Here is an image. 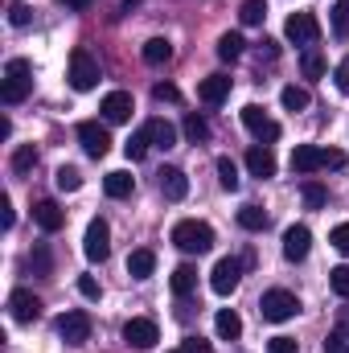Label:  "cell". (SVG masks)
Wrapping results in <instances>:
<instances>
[{
    "instance_id": "obj_31",
    "label": "cell",
    "mask_w": 349,
    "mask_h": 353,
    "mask_svg": "<svg viewBox=\"0 0 349 353\" xmlns=\"http://www.w3.org/2000/svg\"><path fill=\"white\" fill-rule=\"evenodd\" d=\"M300 193H304V205H308V210H321V205L329 201V189H325L321 181H304Z\"/></svg>"
},
{
    "instance_id": "obj_49",
    "label": "cell",
    "mask_w": 349,
    "mask_h": 353,
    "mask_svg": "<svg viewBox=\"0 0 349 353\" xmlns=\"http://www.w3.org/2000/svg\"><path fill=\"white\" fill-rule=\"evenodd\" d=\"M62 4H66V8H79V12H83V8H90V4H94V0H62Z\"/></svg>"
},
{
    "instance_id": "obj_8",
    "label": "cell",
    "mask_w": 349,
    "mask_h": 353,
    "mask_svg": "<svg viewBox=\"0 0 349 353\" xmlns=\"http://www.w3.org/2000/svg\"><path fill=\"white\" fill-rule=\"evenodd\" d=\"M123 341L136 345V350H152V345L161 341V329H157V321H148V316H132V321L123 325Z\"/></svg>"
},
{
    "instance_id": "obj_14",
    "label": "cell",
    "mask_w": 349,
    "mask_h": 353,
    "mask_svg": "<svg viewBox=\"0 0 349 353\" xmlns=\"http://www.w3.org/2000/svg\"><path fill=\"white\" fill-rule=\"evenodd\" d=\"M8 312H12V321H21V325H33V321L41 316V300H37L33 292L17 288V292L8 296Z\"/></svg>"
},
{
    "instance_id": "obj_39",
    "label": "cell",
    "mask_w": 349,
    "mask_h": 353,
    "mask_svg": "<svg viewBox=\"0 0 349 353\" xmlns=\"http://www.w3.org/2000/svg\"><path fill=\"white\" fill-rule=\"evenodd\" d=\"M300 66H304V74H308V79H321V74H325V58H321V54H312V50L300 58Z\"/></svg>"
},
{
    "instance_id": "obj_12",
    "label": "cell",
    "mask_w": 349,
    "mask_h": 353,
    "mask_svg": "<svg viewBox=\"0 0 349 353\" xmlns=\"http://www.w3.org/2000/svg\"><path fill=\"white\" fill-rule=\"evenodd\" d=\"M239 279H243V263H239V259H218L214 271H210V288H214L218 296H230V292L239 288Z\"/></svg>"
},
{
    "instance_id": "obj_27",
    "label": "cell",
    "mask_w": 349,
    "mask_h": 353,
    "mask_svg": "<svg viewBox=\"0 0 349 353\" xmlns=\"http://www.w3.org/2000/svg\"><path fill=\"white\" fill-rule=\"evenodd\" d=\"M33 165H37V148H33V144H21V148L12 152V173L25 176V173H33Z\"/></svg>"
},
{
    "instance_id": "obj_7",
    "label": "cell",
    "mask_w": 349,
    "mask_h": 353,
    "mask_svg": "<svg viewBox=\"0 0 349 353\" xmlns=\"http://www.w3.org/2000/svg\"><path fill=\"white\" fill-rule=\"evenodd\" d=\"M283 33H288V41H292V46H312V41L321 37V25H317V17H312V12H292V17H288V25H283Z\"/></svg>"
},
{
    "instance_id": "obj_22",
    "label": "cell",
    "mask_w": 349,
    "mask_h": 353,
    "mask_svg": "<svg viewBox=\"0 0 349 353\" xmlns=\"http://www.w3.org/2000/svg\"><path fill=\"white\" fill-rule=\"evenodd\" d=\"M214 329H218V337H222V341H235V337L243 333V316H239L235 308H222V312L214 316Z\"/></svg>"
},
{
    "instance_id": "obj_44",
    "label": "cell",
    "mask_w": 349,
    "mask_h": 353,
    "mask_svg": "<svg viewBox=\"0 0 349 353\" xmlns=\"http://www.w3.org/2000/svg\"><path fill=\"white\" fill-rule=\"evenodd\" d=\"M267 353H296V341L292 337H271L267 341Z\"/></svg>"
},
{
    "instance_id": "obj_1",
    "label": "cell",
    "mask_w": 349,
    "mask_h": 353,
    "mask_svg": "<svg viewBox=\"0 0 349 353\" xmlns=\"http://www.w3.org/2000/svg\"><path fill=\"white\" fill-rule=\"evenodd\" d=\"M346 152L337 148H317V144H296L292 148V173H317V169H341Z\"/></svg>"
},
{
    "instance_id": "obj_13",
    "label": "cell",
    "mask_w": 349,
    "mask_h": 353,
    "mask_svg": "<svg viewBox=\"0 0 349 353\" xmlns=\"http://www.w3.org/2000/svg\"><path fill=\"white\" fill-rule=\"evenodd\" d=\"M308 247H312V230H308V226H288V230H283V259H288V263L308 259Z\"/></svg>"
},
{
    "instance_id": "obj_4",
    "label": "cell",
    "mask_w": 349,
    "mask_h": 353,
    "mask_svg": "<svg viewBox=\"0 0 349 353\" xmlns=\"http://www.w3.org/2000/svg\"><path fill=\"white\" fill-rule=\"evenodd\" d=\"M259 312H263V321H271V325H283V321H292V316L300 312V300H296L288 288H271V292H263Z\"/></svg>"
},
{
    "instance_id": "obj_32",
    "label": "cell",
    "mask_w": 349,
    "mask_h": 353,
    "mask_svg": "<svg viewBox=\"0 0 349 353\" xmlns=\"http://www.w3.org/2000/svg\"><path fill=\"white\" fill-rule=\"evenodd\" d=\"M54 181H58V189H62V193H74V189H83V173H79L74 165H62Z\"/></svg>"
},
{
    "instance_id": "obj_29",
    "label": "cell",
    "mask_w": 349,
    "mask_h": 353,
    "mask_svg": "<svg viewBox=\"0 0 349 353\" xmlns=\"http://www.w3.org/2000/svg\"><path fill=\"white\" fill-rule=\"evenodd\" d=\"M218 181H222V189H230V193L243 185V176H239V165H235L230 157H218Z\"/></svg>"
},
{
    "instance_id": "obj_3",
    "label": "cell",
    "mask_w": 349,
    "mask_h": 353,
    "mask_svg": "<svg viewBox=\"0 0 349 353\" xmlns=\"http://www.w3.org/2000/svg\"><path fill=\"white\" fill-rule=\"evenodd\" d=\"M29 90H33V66H29L25 58H12V62L4 66V83H0L4 103H25Z\"/></svg>"
},
{
    "instance_id": "obj_40",
    "label": "cell",
    "mask_w": 349,
    "mask_h": 353,
    "mask_svg": "<svg viewBox=\"0 0 349 353\" xmlns=\"http://www.w3.org/2000/svg\"><path fill=\"white\" fill-rule=\"evenodd\" d=\"M29 263H33V271H37V275H50V267H54V259H50V251H46V247H33Z\"/></svg>"
},
{
    "instance_id": "obj_17",
    "label": "cell",
    "mask_w": 349,
    "mask_h": 353,
    "mask_svg": "<svg viewBox=\"0 0 349 353\" xmlns=\"http://www.w3.org/2000/svg\"><path fill=\"white\" fill-rule=\"evenodd\" d=\"M226 94H230V79H226V74H210V79L197 83V99H201L206 107H218Z\"/></svg>"
},
{
    "instance_id": "obj_46",
    "label": "cell",
    "mask_w": 349,
    "mask_h": 353,
    "mask_svg": "<svg viewBox=\"0 0 349 353\" xmlns=\"http://www.w3.org/2000/svg\"><path fill=\"white\" fill-rule=\"evenodd\" d=\"M333 79H337V90H341V94H349V58H341V62H337V74H333Z\"/></svg>"
},
{
    "instance_id": "obj_11",
    "label": "cell",
    "mask_w": 349,
    "mask_h": 353,
    "mask_svg": "<svg viewBox=\"0 0 349 353\" xmlns=\"http://www.w3.org/2000/svg\"><path fill=\"white\" fill-rule=\"evenodd\" d=\"M58 337H62L66 345H83V341H90V316L83 312V308L66 312V316L58 321Z\"/></svg>"
},
{
    "instance_id": "obj_50",
    "label": "cell",
    "mask_w": 349,
    "mask_h": 353,
    "mask_svg": "<svg viewBox=\"0 0 349 353\" xmlns=\"http://www.w3.org/2000/svg\"><path fill=\"white\" fill-rule=\"evenodd\" d=\"M337 329H341V333H349V308H341V316H337Z\"/></svg>"
},
{
    "instance_id": "obj_42",
    "label": "cell",
    "mask_w": 349,
    "mask_h": 353,
    "mask_svg": "<svg viewBox=\"0 0 349 353\" xmlns=\"http://www.w3.org/2000/svg\"><path fill=\"white\" fill-rule=\"evenodd\" d=\"M329 243L341 251V255H349V222H341V226H333V234H329Z\"/></svg>"
},
{
    "instance_id": "obj_26",
    "label": "cell",
    "mask_w": 349,
    "mask_h": 353,
    "mask_svg": "<svg viewBox=\"0 0 349 353\" xmlns=\"http://www.w3.org/2000/svg\"><path fill=\"white\" fill-rule=\"evenodd\" d=\"M193 288H197V267L181 263V267L173 271V292H177V296H189Z\"/></svg>"
},
{
    "instance_id": "obj_35",
    "label": "cell",
    "mask_w": 349,
    "mask_h": 353,
    "mask_svg": "<svg viewBox=\"0 0 349 353\" xmlns=\"http://www.w3.org/2000/svg\"><path fill=\"white\" fill-rule=\"evenodd\" d=\"M185 136L197 144V140H210V123L201 115H185Z\"/></svg>"
},
{
    "instance_id": "obj_47",
    "label": "cell",
    "mask_w": 349,
    "mask_h": 353,
    "mask_svg": "<svg viewBox=\"0 0 349 353\" xmlns=\"http://www.w3.org/2000/svg\"><path fill=\"white\" fill-rule=\"evenodd\" d=\"M341 350H346V333L337 329V333H329V337H325V353H341Z\"/></svg>"
},
{
    "instance_id": "obj_15",
    "label": "cell",
    "mask_w": 349,
    "mask_h": 353,
    "mask_svg": "<svg viewBox=\"0 0 349 353\" xmlns=\"http://www.w3.org/2000/svg\"><path fill=\"white\" fill-rule=\"evenodd\" d=\"M132 111H136V103H132L128 90H111V94L103 99V119H107V123H128Z\"/></svg>"
},
{
    "instance_id": "obj_10",
    "label": "cell",
    "mask_w": 349,
    "mask_h": 353,
    "mask_svg": "<svg viewBox=\"0 0 349 353\" xmlns=\"http://www.w3.org/2000/svg\"><path fill=\"white\" fill-rule=\"evenodd\" d=\"M79 144H83V152L94 157V161L111 152V136H107V128H103V123H94V119L79 123Z\"/></svg>"
},
{
    "instance_id": "obj_30",
    "label": "cell",
    "mask_w": 349,
    "mask_h": 353,
    "mask_svg": "<svg viewBox=\"0 0 349 353\" xmlns=\"http://www.w3.org/2000/svg\"><path fill=\"white\" fill-rule=\"evenodd\" d=\"M239 226H243V230H263V226H267V210H263V205H243V210H239Z\"/></svg>"
},
{
    "instance_id": "obj_2",
    "label": "cell",
    "mask_w": 349,
    "mask_h": 353,
    "mask_svg": "<svg viewBox=\"0 0 349 353\" xmlns=\"http://www.w3.org/2000/svg\"><path fill=\"white\" fill-rule=\"evenodd\" d=\"M173 243L185 255H206V251L214 247V230H210L206 222H197V218H185V222L173 226Z\"/></svg>"
},
{
    "instance_id": "obj_23",
    "label": "cell",
    "mask_w": 349,
    "mask_h": 353,
    "mask_svg": "<svg viewBox=\"0 0 349 353\" xmlns=\"http://www.w3.org/2000/svg\"><path fill=\"white\" fill-rule=\"evenodd\" d=\"M144 128H148V140H152L157 148H173L177 144V128L169 123V119H148Z\"/></svg>"
},
{
    "instance_id": "obj_6",
    "label": "cell",
    "mask_w": 349,
    "mask_h": 353,
    "mask_svg": "<svg viewBox=\"0 0 349 353\" xmlns=\"http://www.w3.org/2000/svg\"><path fill=\"white\" fill-rule=\"evenodd\" d=\"M83 251H87V259H90V263H103V259L111 255V226H107L103 218H94V222L87 226Z\"/></svg>"
},
{
    "instance_id": "obj_48",
    "label": "cell",
    "mask_w": 349,
    "mask_h": 353,
    "mask_svg": "<svg viewBox=\"0 0 349 353\" xmlns=\"http://www.w3.org/2000/svg\"><path fill=\"white\" fill-rule=\"evenodd\" d=\"M0 210H4V214H0V222H4V230H12V201L4 197V201H0Z\"/></svg>"
},
{
    "instance_id": "obj_34",
    "label": "cell",
    "mask_w": 349,
    "mask_h": 353,
    "mask_svg": "<svg viewBox=\"0 0 349 353\" xmlns=\"http://www.w3.org/2000/svg\"><path fill=\"white\" fill-rule=\"evenodd\" d=\"M148 148H152V140H148V128H140V132H136V136H132V140L123 144V152H128L132 161H140V157H144Z\"/></svg>"
},
{
    "instance_id": "obj_38",
    "label": "cell",
    "mask_w": 349,
    "mask_h": 353,
    "mask_svg": "<svg viewBox=\"0 0 349 353\" xmlns=\"http://www.w3.org/2000/svg\"><path fill=\"white\" fill-rule=\"evenodd\" d=\"M29 21H33V8H29V4H21V0H12V4H8V25L25 29Z\"/></svg>"
},
{
    "instance_id": "obj_51",
    "label": "cell",
    "mask_w": 349,
    "mask_h": 353,
    "mask_svg": "<svg viewBox=\"0 0 349 353\" xmlns=\"http://www.w3.org/2000/svg\"><path fill=\"white\" fill-rule=\"evenodd\" d=\"M341 353H349V345H346V350H341Z\"/></svg>"
},
{
    "instance_id": "obj_37",
    "label": "cell",
    "mask_w": 349,
    "mask_h": 353,
    "mask_svg": "<svg viewBox=\"0 0 349 353\" xmlns=\"http://www.w3.org/2000/svg\"><path fill=\"white\" fill-rule=\"evenodd\" d=\"M329 283H333V292H337L341 300H349V263L333 267V271H329Z\"/></svg>"
},
{
    "instance_id": "obj_16",
    "label": "cell",
    "mask_w": 349,
    "mask_h": 353,
    "mask_svg": "<svg viewBox=\"0 0 349 353\" xmlns=\"http://www.w3.org/2000/svg\"><path fill=\"white\" fill-rule=\"evenodd\" d=\"M33 218H37V226H41L46 234H58V230L66 226V214H62V205H58V201H50V197L33 205Z\"/></svg>"
},
{
    "instance_id": "obj_28",
    "label": "cell",
    "mask_w": 349,
    "mask_h": 353,
    "mask_svg": "<svg viewBox=\"0 0 349 353\" xmlns=\"http://www.w3.org/2000/svg\"><path fill=\"white\" fill-rule=\"evenodd\" d=\"M279 103H283L288 111H304V107L312 103V94H308L304 87H283L279 90Z\"/></svg>"
},
{
    "instance_id": "obj_45",
    "label": "cell",
    "mask_w": 349,
    "mask_h": 353,
    "mask_svg": "<svg viewBox=\"0 0 349 353\" xmlns=\"http://www.w3.org/2000/svg\"><path fill=\"white\" fill-rule=\"evenodd\" d=\"M181 353H214V350H210V341H206V337H185Z\"/></svg>"
},
{
    "instance_id": "obj_9",
    "label": "cell",
    "mask_w": 349,
    "mask_h": 353,
    "mask_svg": "<svg viewBox=\"0 0 349 353\" xmlns=\"http://www.w3.org/2000/svg\"><path fill=\"white\" fill-rule=\"evenodd\" d=\"M243 123H247V132H251L255 140H279V123L263 111L259 103H247V107H243Z\"/></svg>"
},
{
    "instance_id": "obj_25",
    "label": "cell",
    "mask_w": 349,
    "mask_h": 353,
    "mask_svg": "<svg viewBox=\"0 0 349 353\" xmlns=\"http://www.w3.org/2000/svg\"><path fill=\"white\" fill-rule=\"evenodd\" d=\"M243 46H247V41H243L239 33H222V37H218V58H222V62H239V58H243Z\"/></svg>"
},
{
    "instance_id": "obj_36",
    "label": "cell",
    "mask_w": 349,
    "mask_h": 353,
    "mask_svg": "<svg viewBox=\"0 0 349 353\" xmlns=\"http://www.w3.org/2000/svg\"><path fill=\"white\" fill-rule=\"evenodd\" d=\"M333 33L337 37H349V0H337L333 4Z\"/></svg>"
},
{
    "instance_id": "obj_20",
    "label": "cell",
    "mask_w": 349,
    "mask_h": 353,
    "mask_svg": "<svg viewBox=\"0 0 349 353\" xmlns=\"http://www.w3.org/2000/svg\"><path fill=\"white\" fill-rule=\"evenodd\" d=\"M152 271H157V255H152L148 247H140V251L128 255V275H132V279H148Z\"/></svg>"
},
{
    "instance_id": "obj_21",
    "label": "cell",
    "mask_w": 349,
    "mask_h": 353,
    "mask_svg": "<svg viewBox=\"0 0 349 353\" xmlns=\"http://www.w3.org/2000/svg\"><path fill=\"white\" fill-rule=\"evenodd\" d=\"M169 58H173V41L169 37H148L144 41V62L148 66H165Z\"/></svg>"
},
{
    "instance_id": "obj_33",
    "label": "cell",
    "mask_w": 349,
    "mask_h": 353,
    "mask_svg": "<svg viewBox=\"0 0 349 353\" xmlns=\"http://www.w3.org/2000/svg\"><path fill=\"white\" fill-rule=\"evenodd\" d=\"M263 17H267V4L263 0H243V8H239V21L243 25H263Z\"/></svg>"
},
{
    "instance_id": "obj_24",
    "label": "cell",
    "mask_w": 349,
    "mask_h": 353,
    "mask_svg": "<svg viewBox=\"0 0 349 353\" xmlns=\"http://www.w3.org/2000/svg\"><path fill=\"white\" fill-rule=\"evenodd\" d=\"M103 189H107V197H132V189H136V176L123 173V169H115V173H107Z\"/></svg>"
},
{
    "instance_id": "obj_5",
    "label": "cell",
    "mask_w": 349,
    "mask_h": 353,
    "mask_svg": "<svg viewBox=\"0 0 349 353\" xmlns=\"http://www.w3.org/2000/svg\"><path fill=\"white\" fill-rule=\"evenodd\" d=\"M70 87L74 90L99 87V62L90 58V50H74V54H70Z\"/></svg>"
},
{
    "instance_id": "obj_43",
    "label": "cell",
    "mask_w": 349,
    "mask_h": 353,
    "mask_svg": "<svg viewBox=\"0 0 349 353\" xmlns=\"http://www.w3.org/2000/svg\"><path fill=\"white\" fill-rule=\"evenodd\" d=\"M79 292H83L87 300H99V296H103V288H99V279H90V275H79Z\"/></svg>"
},
{
    "instance_id": "obj_41",
    "label": "cell",
    "mask_w": 349,
    "mask_h": 353,
    "mask_svg": "<svg viewBox=\"0 0 349 353\" xmlns=\"http://www.w3.org/2000/svg\"><path fill=\"white\" fill-rule=\"evenodd\" d=\"M152 99H157V103H181V90H177L173 83H157V87H152Z\"/></svg>"
},
{
    "instance_id": "obj_18",
    "label": "cell",
    "mask_w": 349,
    "mask_h": 353,
    "mask_svg": "<svg viewBox=\"0 0 349 353\" xmlns=\"http://www.w3.org/2000/svg\"><path fill=\"white\" fill-rule=\"evenodd\" d=\"M247 169H251V176H259V181L275 176V157H271V148L251 144V148H247Z\"/></svg>"
},
{
    "instance_id": "obj_19",
    "label": "cell",
    "mask_w": 349,
    "mask_h": 353,
    "mask_svg": "<svg viewBox=\"0 0 349 353\" xmlns=\"http://www.w3.org/2000/svg\"><path fill=\"white\" fill-rule=\"evenodd\" d=\"M161 193H165L169 201H181V197L189 193V176L181 173V169H173V165L161 169Z\"/></svg>"
}]
</instances>
